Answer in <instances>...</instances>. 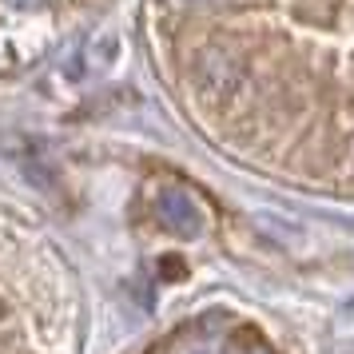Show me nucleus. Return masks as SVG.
Returning a JSON list of instances; mask_svg holds the SVG:
<instances>
[{
    "mask_svg": "<svg viewBox=\"0 0 354 354\" xmlns=\"http://www.w3.org/2000/svg\"><path fill=\"white\" fill-rule=\"evenodd\" d=\"M156 215H160V223L167 227V231H176V235H195V231L203 227L199 207H195L183 192H171V187L160 192V199H156Z\"/></svg>",
    "mask_w": 354,
    "mask_h": 354,
    "instance_id": "1",
    "label": "nucleus"
}]
</instances>
